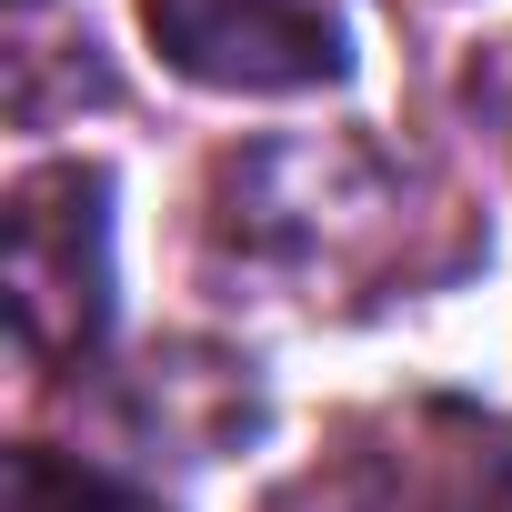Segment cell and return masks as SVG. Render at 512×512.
I'll use <instances>...</instances> for the list:
<instances>
[{"instance_id": "6da1fadb", "label": "cell", "mask_w": 512, "mask_h": 512, "mask_svg": "<svg viewBox=\"0 0 512 512\" xmlns=\"http://www.w3.org/2000/svg\"><path fill=\"white\" fill-rule=\"evenodd\" d=\"M0 292L31 362H81L111 332V171L101 161H41L11 181L0 211Z\"/></svg>"}, {"instance_id": "7a4b0ae2", "label": "cell", "mask_w": 512, "mask_h": 512, "mask_svg": "<svg viewBox=\"0 0 512 512\" xmlns=\"http://www.w3.org/2000/svg\"><path fill=\"white\" fill-rule=\"evenodd\" d=\"M151 51L201 91H332L352 71V0H141Z\"/></svg>"}, {"instance_id": "3957f363", "label": "cell", "mask_w": 512, "mask_h": 512, "mask_svg": "<svg viewBox=\"0 0 512 512\" xmlns=\"http://www.w3.org/2000/svg\"><path fill=\"white\" fill-rule=\"evenodd\" d=\"M422 512H512V432L502 422H452V452H432V502Z\"/></svg>"}, {"instance_id": "277c9868", "label": "cell", "mask_w": 512, "mask_h": 512, "mask_svg": "<svg viewBox=\"0 0 512 512\" xmlns=\"http://www.w3.org/2000/svg\"><path fill=\"white\" fill-rule=\"evenodd\" d=\"M11 512H161L151 492L91 472V462H61V452H11Z\"/></svg>"}]
</instances>
